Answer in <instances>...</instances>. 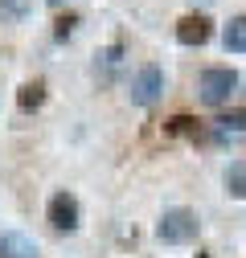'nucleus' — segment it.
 <instances>
[{
  "label": "nucleus",
  "instance_id": "nucleus-1",
  "mask_svg": "<svg viewBox=\"0 0 246 258\" xmlns=\"http://www.w3.org/2000/svg\"><path fill=\"white\" fill-rule=\"evenodd\" d=\"M197 90H201V103L205 107H226L234 99V90H238V74L230 66H209L201 74V86Z\"/></svg>",
  "mask_w": 246,
  "mask_h": 258
},
{
  "label": "nucleus",
  "instance_id": "nucleus-2",
  "mask_svg": "<svg viewBox=\"0 0 246 258\" xmlns=\"http://www.w3.org/2000/svg\"><path fill=\"white\" fill-rule=\"evenodd\" d=\"M197 230H201V221H197L193 209H164V217H160V225H156L160 242H168V246H184V242H193Z\"/></svg>",
  "mask_w": 246,
  "mask_h": 258
},
{
  "label": "nucleus",
  "instance_id": "nucleus-3",
  "mask_svg": "<svg viewBox=\"0 0 246 258\" xmlns=\"http://www.w3.org/2000/svg\"><path fill=\"white\" fill-rule=\"evenodd\" d=\"M160 90H164V70H160V66H140L128 94H132L136 107H152V103L160 99Z\"/></svg>",
  "mask_w": 246,
  "mask_h": 258
},
{
  "label": "nucleus",
  "instance_id": "nucleus-4",
  "mask_svg": "<svg viewBox=\"0 0 246 258\" xmlns=\"http://www.w3.org/2000/svg\"><path fill=\"white\" fill-rule=\"evenodd\" d=\"M45 217H49V225L57 234H70V230H78V201L70 197V192H53Z\"/></svg>",
  "mask_w": 246,
  "mask_h": 258
},
{
  "label": "nucleus",
  "instance_id": "nucleus-5",
  "mask_svg": "<svg viewBox=\"0 0 246 258\" xmlns=\"http://www.w3.org/2000/svg\"><path fill=\"white\" fill-rule=\"evenodd\" d=\"M209 37H213V21H209L205 13L180 17V25H176V41H180V45H205Z\"/></svg>",
  "mask_w": 246,
  "mask_h": 258
},
{
  "label": "nucleus",
  "instance_id": "nucleus-6",
  "mask_svg": "<svg viewBox=\"0 0 246 258\" xmlns=\"http://www.w3.org/2000/svg\"><path fill=\"white\" fill-rule=\"evenodd\" d=\"M0 258H37V242L21 230H5L0 234Z\"/></svg>",
  "mask_w": 246,
  "mask_h": 258
},
{
  "label": "nucleus",
  "instance_id": "nucleus-7",
  "mask_svg": "<svg viewBox=\"0 0 246 258\" xmlns=\"http://www.w3.org/2000/svg\"><path fill=\"white\" fill-rule=\"evenodd\" d=\"M41 103H45V82H41V78H33V82H25V86L17 90V107H21L25 115H29V111H37Z\"/></svg>",
  "mask_w": 246,
  "mask_h": 258
},
{
  "label": "nucleus",
  "instance_id": "nucleus-8",
  "mask_svg": "<svg viewBox=\"0 0 246 258\" xmlns=\"http://www.w3.org/2000/svg\"><path fill=\"white\" fill-rule=\"evenodd\" d=\"M222 45L230 53H246V17H234L226 25V33H222Z\"/></svg>",
  "mask_w": 246,
  "mask_h": 258
},
{
  "label": "nucleus",
  "instance_id": "nucleus-9",
  "mask_svg": "<svg viewBox=\"0 0 246 258\" xmlns=\"http://www.w3.org/2000/svg\"><path fill=\"white\" fill-rule=\"evenodd\" d=\"M226 188H230V197H246V164H230Z\"/></svg>",
  "mask_w": 246,
  "mask_h": 258
},
{
  "label": "nucleus",
  "instance_id": "nucleus-10",
  "mask_svg": "<svg viewBox=\"0 0 246 258\" xmlns=\"http://www.w3.org/2000/svg\"><path fill=\"white\" fill-rule=\"evenodd\" d=\"M218 132L226 136V132H246V111H226L222 119H218Z\"/></svg>",
  "mask_w": 246,
  "mask_h": 258
},
{
  "label": "nucleus",
  "instance_id": "nucleus-11",
  "mask_svg": "<svg viewBox=\"0 0 246 258\" xmlns=\"http://www.w3.org/2000/svg\"><path fill=\"white\" fill-rule=\"evenodd\" d=\"M168 132H176V136H197V119L176 115V119H168Z\"/></svg>",
  "mask_w": 246,
  "mask_h": 258
},
{
  "label": "nucleus",
  "instance_id": "nucleus-12",
  "mask_svg": "<svg viewBox=\"0 0 246 258\" xmlns=\"http://www.w3.org/2000/svg\"><path fill=\"white\" fill-rule=\"evenodd\" d=\"M74 25H78V17H74V13H66V17H57V21H53V37H57V41H66V37L74 33Z\"/></svg>",
  "mask_w": 246,
  "mask_h": 258
},
{
  "label": "nucleus",
  "instance_id": "nucleus-13",
  "mask_svg": "<svg viewBox=\"0 0 246 258\" xmlns=\"http://www.w3.org/2000/svg\"><path fill=\"white\" fill-rule=\"evenodd\" d=\"M29 0H0V17H25Z\"/></svg>",
  "mask_w": 246,
  "mask_h": 258
},
{
  "label": "nucleus",
  "instance_id": "nucleus-14",
  "mask_svg": "<svg viewBox=\"0 0 246 258\" xmlns=\"http://www.w3.org/2000/svg\"><path fill=\"white\" fill-rule=\"evenodd\" d=\"M45 5H53V9H61V5H66V0H45Z\"/></svg>",
  "mask_w": 246,
  "mask_h": 258
}]
</instances>
